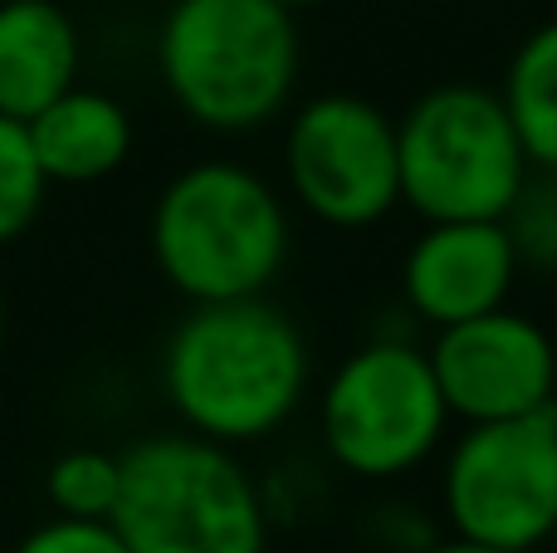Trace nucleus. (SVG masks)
<instances>
[{
  "label": "nucleus",
  "instance_id": "5",
  "mask_svg": "<svg viewBox=\"0 0 557 553\" xmlns=\"http://www.w3.org/2000/svg\"><path fill=\"white\" fill-rule=\"evenodd\" d=\"M401 206L421 221H504L533 162L499 88L435 84L396 118Z\"/></svg>",
  "mask_w": 557,
  "mask_h": 553
},
{
  "label": "nucleus",
  "instance_id": "6",
  "mask_svg": "<svg viewBox=\"0 0 557 553\" xmlns=\"http://www.w3.org/2000/svg\"><path fill=\"white\" fill-rule=\"evenodd\" d=\"M450 407L431 353L406 339H372L347 353L318 392V437L337 470L401 480L445 446Z\"/></svg>",
  "mask_w": 557,
  "mask_h": 553
},
{
  "label": "nucleus",
  "instance_id": "16",
  "mask_svg": "<svg viewBox=\"0 0 557 553\" xmlns=\"http://www.w3.org/2000/svg\"><path fill=\"white\" fill-rule=\"evenodd\" d=\"M504 231L513 241L519 265L557 270V172H533L519 201L504 211Z\"/></svg>",
  "mask_w": 557,
  "mask_h": 553
},
{
  "label": "nucleus",
  "instance_id": "15",
  "mask_svg": "<svg viewBox=\"0 0 557 553\" xmlns=\"http://www.w3.org/2000/svg\"><path fill=\"white\" fill-rule=\"evenodd\" d=\"M49 196V176L29 143V123L0 113V245L20 241L39 221Z\"/></svg>",
  "mask_w": 557,
  "mask_h": 553
},
{
  "label": "nucleus",
  "instance_id": "18",
  "mask_svg": "<svg viewBox=\"0 0 557 553\" xmlns=\"http://www.w3.org/2000/svg\"><path fill=\"white\" fill-rule=\"evenodd\" d=\"M421 553H509V549H494V544H480V539L450 534V539H435V544L421 549Z\"/></svg>",
  "mask_w": 557,
  "mask_h": 553
},
{
  "label": "nucleus",
  "instance_id": "10",
  "mask_svg": "<svg viewBox=\"0 0 557 553\" xmlns=\"http://www.w3.org/2000/svg\"><path fill=\"white\" fill-rule=\"evenodd\" d=\"M504 221H425L401 260V299L431 329L504 309L519 280Z\"/></svg>",
  "mask_w": 557,
  "mask_h": 553
},
{
  "label": "nucleus",
  "instance_id": "12",
  "mask_svg": "<svg viewBox=\"0 0 557 553\" xmlns=\"http://www.w3.org/2000/svg\"><path fill=\"white\" fill-rule=\"evenodd\" d=\"M29 143L45 167L49 186H88L113 176L133 152V118L123 98L103 88L74 84L45 113L29 118Z\"/></svg>",
  "mask_w": 557,
  "mask_h": 553
},
{
  "label": "nucleus",
  "instance_id": "4",
  "mask_svg": "<svg viewBox=\"0 0 557 553\" xmlns=\"http://www.w3.org/2000/svg\"><path fill=\"white\" fill-rule=\"evenodd\" d=\"M113 529L133 553H264L270 509L235 446L152 431L123 451Z\"/></svg>",
  "mask_w": 557,
  "mask_h": 553
},
{
  "label": "nucleus",
  "instance_id": "11",
  "mask_svg": "<svg viewBox=\"0 0 557 553\" xmlns=\"http://www.w3.org/2000/svg\"><path fill=\"white\" fill-rule=\"evenodd\" d=\"M84 35L59 0H0V113L29 123L78 84Z\"/></svg>",
  "mask_w": 557,
  "mask_h": 553
},
{
  "label": "nucleus",
  "instance_id": "9",
  "mask_svg": "<svg viewBox=\"0 0 557 553\" xmlns=\"http://www.w3.org/2000/svg\"><path fill=\"white\" fill-rule=\"evenodd\" d=\"M435 382L445 392L450 417L465 427L474 421H509L557 407V343L529 314L490 309L480 319L435 329L425 343Z\"/></svg>",
  "mask_w": 557,
  "mask_h": 553
},
{
  "label": "nucleus",
  "instance_id": "13",
  "mask_svg": "<svg viewBox=\"0 0 557 553\" xmlns=\"http://www.w3.org/2000/svg\"><path fill=\"white\" fill-rule=\"evenodd\" d=\"M499 98L533 172H557V20L539 25L513 49Z\"/></svg>",
  "mask_w": 557,
  "mask_h": 553
},
{
  "label": "nucleus",
  "instance_id": "14",
  "mask_svg": "<svg viewBox=\"0 0 557 553\" xmlns=\"http://www.w3.org/2000/svg\"><path fill=\"white\" fill-rule=\"evenodd\" d=\"M117 495H123V451L74 446L49 460L45 470V500L54 515L113 519Z\"/></svg>",
  "mask_w": 557,
  "mask_h": 553
},
{
  "label": "nucleus",
  "instance_id": "7",
  "mask_svg": "<svg viewBox=\"0 0 557 553\" xmlns=\"http://www.w3.org/2000/svg\"><path fill=\"white\" fill-rule=\"evenodd\" d=\"M450 534L533 553L557 534V407L509 421H474L441 466Z\"/></svg>",
  "mask_w": 557,
  "mask_h": 553
},
{
  "label": "nucleus",
  "instance_id": "3",
  "mask_svg": "<svg viewBox=\"0 0 557 553\" xmlns=\"http://www.w3.org/2000/svg\"><path fill=\"white\" fill-rule=\"evenodd\" d=\"M152 260L191 304L255 299L288 260V211L245 162H191L152 206Z\"/></svg>",
  "mask_w": 557,
  "mask_h": 553
},
{
  "label": "nucleus",
  "instance_id": "17",
  "mask_svg": "<svg viewBox=\"0 0 557 553\" xmlns=\"http://www.w3.org/2000/svg\"><path fill=\"white\" fill-rule=\"evenodd\" d=\"M10 553H133L123 544V534L113 529V519H69L54 515L45 525H35Z\"/></svg>",
  "mask_w": 557,
  "mask_h": 553
},
{
  "label": "nucleus",
  "instance_id": "1",
  "mask_svg": "<svg viewBox=\"0 0 557 553\" xmlns=\"http://www.w3.org/2000/svg\"><path fill=\"white\" fill-rule=\"evenodd\" d=\"M308 343L264 294L191 304L162 348V392L176 421L221 446H250L288 427L308 397Z\"/></svg>",
  "mask_w": 557,
  "mask_h": 553
},
{
  "label": "nucleus",
  "instance_id": "20",
  "mask_svg": "<svg viewBox=\"0 0 557 553\" xmlns=\"http://www.w3.org/2000/svg\"><path fill=\"white\" fill-rule=\"evenodd\" d=\"M0 333H5V314H0Z\"/></svg>",
  "mask_w": 557,
  "mask_h": 553
},
{
  "label": "nucleus",
  "instance_id": "21",
  "mask_svg": "<svg viewBox=\"0 0 557 553\" xmlns=\"http://www.w3.org/2000/svg\"><path fill=\"white\" fill-rule=\"evenodd\" d=\"M166 5H172V0H166Z\"/></svg>",
  "mask_w": 557,
  "mask_h": 553
},
{
  "label": "nucleus",
  "instance_id": "2",
  "mask_svg": "<svg viewBox=\"0 0 557 553\" xmlns=\"http://www.w3.org/2000/svg\"><path fill=\"white\" fill-rule=\"evenodd\" d=\"M162 88L206 133H260L298 88V25L274 0H172L157 25Z\"/></svg>",
  "mask_w": 557,
  "mask_h": 553
},
{
  "label": "nucleus",
  "instance_id": "8",
  "mask_svg": "<svg viewBox=\"0 0 557 553\" xmlns=\"http://www.w3.org/2000/svg\"><path fill=\"white\" fill-rule=\"evenodd\" d=\"M288 196L333 231H367L401 206L396 118L372 98L318 94L284 127Z\"/></svg>",
  "mask_w": 557,
  "mask_h": 553
},
{
  "label": "nucleus",
  "instance_id": "19",
  "mask_svg": "<svg viewBox=\"0 0 557 553\" xmlns=\"http://www.w3.org/2000/svg\"><path fill=\"white\" fill-rule=\"evenodd\" d=\"M274 5H284V10H308V5H323V0H274Z\"/></svg>",
  "mask_w": 557,
  "mask_h": 553
}]
</instances>
